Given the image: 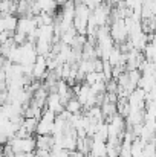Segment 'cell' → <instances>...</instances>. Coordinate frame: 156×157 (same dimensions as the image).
Segmentation results:
<instances>
[{
	"instance_id": "1",
	"label": "cell",
	"mask_w": 156,
	"mask_h": 157,
	"mask_svg": "<svg viewBox=\"0 0 156 157\" xmlns=\"http://www.w3.org/2000/svg\"><path fill=\"white\" fill-rule=\"evenodd\" d=\"M9 145L11 148L14 150V153H35V148H37V139H32V137H14L9 140Z\"/></svg>"
},
{
	"instance_id": "2",
	"label": "cell",
	"mask_w": 156,
	"mask_h": 157,
	"mask_svg": "<svg viewBox=\"0 0 156 157\" xmlns=\"http://www.w3.org/2000/svg\"><path fill=\"white\" fill-rule=\"evenodd\" d=\"M110 35L116 41V46H121L129 40V31L124 20H113L110 25Z\"/></svg>"
},
{
	"instance_id": "3",
	"label": "cell",
	"mask_w": 156,
	"mask_h": 157,
	"mask_svg": "<svg viewBox=\"0 0 156 157\" xmlns=\"http://www.w3.org/2000/svg\"><path fill=\"white\" fill-rule=\"evenodd\" d=\"M38 28V23H37V18L32 17V15H25V17H20L18 20V28H17V32L23 34V35H29L32 34L35 29Z\"/></svg>"
},
{
	"instance_id": "4",
	"label": "cell",
	"mask_w": 156,
	"mask_h": 157,
	"mask_svg": "<svg viewBox=\"0 0 156 157\" xmlns=\"http://www.w3.org/2000/svg\"><path fill=\"white\" fill-rule=\"evenodd\" d=\"M109 14H110V8H109L107 5H101V6H98L97 9L92 11V17L95 18V23L98 25V28L107 26L109 21H110V25H112V20H110Z\"/></svg>"
},
{
	"instance_id": "5",
	"label": "cell",
	"mask_w": 156,
	"mask_h": 157,
	"mask_svg": "<svg viewBox=\"0 0 156 157\" xmlns=\"http://www.w3.org/2000/svg\"><path fill=\"white\" fill-rule=\"evenodd\" d=\"M18 20H20V17H17V15H2V18H0V31L2 32L15 34L17 28H18Z\"/></svg>"
},
{
	"instance_id": "6",
	"label": "cell",
	"mask_w": 156,
	"mask_h": 157,
	"mask_svg": "<svg viewBox=\"0 0 156 157\" xmlns=\"http://www.w3.org/2000/svg\"><path fill=\"white\" fill-rule=\"evenodd\" d=\"M46 108L52 110L57 116H60V114L66 110V107H64L61 98H60V95H58L57 92H51V93H49L48 101H46Z\"/></svg>"
},
{
	"instance_id": "7",
	"label": "cell",
	"mask_w": 156,
	"mask_h": 157,
	"mask_svg": "<svg viewBox=\"0 0 156 157\" xmlns=\"http://www.w3.org/2000/svg\"><path fill=\"white\" fill-rule=\"evenodd\" d=\"M46 72H48V58L43 55H38L34 64V79H46L48 76Z\"/></svg>"
},
{
	"instance_id": "8",
	"label": "cell",
	"mask_w": 156,
	"mask_h": 157,
	"mask_svg": "<svg viewBox=\"0 0 156 157\" xmlns=\"http://www.w3.org/2000/svg\"><path fill=\"white\" fill-rule=\"evenodd\" d=\"M54 148V136H37V150H48Z\"/></svg>"
},
{
	"instance_id": "9",
	"label": "cell",
	"mask_w": 156,
	"mask_h": 157,
	"mask_svg": "<svg viewBox=\"0 0 156 157\" xmlns=\"http://www.w3.org/2000/svg\"><path fill=\"white\" fill-rule=\"evenodd\" d=\"M64 107H66V111H69L70 114H80V113H81V110L84 108L83 104H81L77 98H72V99L64 105Z\"/></svg>"
},
{
	"instance_id": "10",
	"label": "cell",
	"mask_w": 156,
	"mask_h": 157,
	"mask_svg": "<svg viewBox=\"0 0 156 157\" xmlns=\"http://www.w3.org/2000/svg\"><path fill=\"white\" fill-rule=\"evenodd\" d=\"M35 154H37V157H51V151H48V150H37Z\"/></svg>"
},
{
	"instance_id": "11",
	"label": "cell",
	"mask_w": 156,
	"mask_h": 157,
	"mask_svg": "<svg viewBox=\"0 0 156 157\" xmlns=\"http://www.w3.org/2000/svg\"><path fill=\"white\" fill-rule=\"evenodd\" d=\"M149 40H150V43H152V44H155L156 46V32L155 34H152V35H149Z\"/></svg>"
},
{
	"instance_id": "12",
	"label": "cell",
	"mask_w": 156,
	"mask_h": 157,
	"mask_svg": "<svg viewBox=\"0 0 156 157\" xmlns=\"http://www.w3.org/2000/svg\"><path fill=\"white\" fill-rule=\"evenodd\" d=\"M81 2H83V3H86V5H89V3H90V0H81Z\"/></svg>"
}]
</instances>
